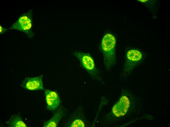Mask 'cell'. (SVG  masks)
<instances>
[{
    "label": "cell",
    "mask_w": 170,
    "mask_h": 127,
    "mask_svg": "<svg viewBox=\"0 0 170 127\" xmlns=\"http://www.w3.org/2000/svg\"><path fill=\"white\" fill-rule=\"evenodd\" d=\"M116 39L112 34L108 33L103 37L101 48L103 56V63L106 70H109L115 64Z\"/></svg>",
    "instance_id": "1"
},
{
    "label": "cell",
    "mask_w": 170,
    "mask_h": 127,
    "mask_svg": "<svg viewBox=\"0 0 170 127\" xmlns=\"http://www.w3.org/2000/svg\"><path fill=\"white\" fill-rule=\"evenodd\" d=\"M74 54L79 60L81 65L94 79L99 80L100 76L93 58L88 53L75 51Z\"/></svg>",
    "instance_id": "2"
},
{
    "label": "cell",
    "mask_w": 170,
    "mask_h": 127,
    "mask_svg": "<svg viewBox=\"0 0 170 127\" xmlns=\"http://www.w3.org/2000/svg\"><path fill=\"white\" fill-rule=\"evenodd\" d=\"M32 13L31 11L22 15L11 28L22 31L27 34L29 32L32 24Z\"/></svg>",
    "instance_id": "3"
},
{
    "label": "cell",
    "mask_w": 170,
    "mask_h": 127,
    "mask_svg": "<svg viewBox=\"0 0 170 127\" xmlns=\"http://www.w3.org/2000/svg\"><path fill=\"white\" fill-rule=\"evenodd\" d=\"M42 78V75L32 77H26L21 85L23 88L31 90H43Z\"/></svg>",
    "instance_id": "4"
},
{
    "label": "cell",
    "mask_w": 170,
    "mask_h": 127,
    "mask_svg": "<svg viewBox=\"0 0 170 127\" xmlns=\"http://www.w3.org/2000/svg\"><path fill=\"white\" fill-rule=\"evenodd\" d=\"M129 104L128 98L125 96H122L113 106L112 109L113 114L117 117L123 116L127 112Z\"/></svg>",
    "instance_id": "5"
},
{
    "label": "cell",
    "mask_w": 170,
    "mask_h": 127,
    "mask_svg": "<svg viewBox=\"0 0 170 127\" xmlns=\"http://www.w3.org/2000/svg\"><path fill=\"white\" fill-rule=\"evenodd\" d=\"M47 108L50 110H55L57 108L60 102L58 94L55 92L50 90H45Z\"/></svg>",
    "instance_id": "6"
},
{
    "label": "cell",
    "mask_w": 170,
    "mask_h": 127,
    "mask_svg": "<svg viewBox=\"0 0 170 127\" xmlns=\"http://www.w3.org/2000/svg\"><path fill=\"white\" fill-rule=\"evenodd\" d=\"M63 114L64 112L62 109L59 108L51 119L44 122L43 127H57Z\"/></svg>",
    "instance_id": "7"
},
{
    "label": "cell",
    "mask_w": 170,
    "mask_h": 127,
    "mask_svg": "<svg viewBox=\"0 0 170 127\" xmlns=\"http://www.w3.org/2000/svg\"><path fill=\"white\" fill-rule=\"evenodd\" d=\"M9 127H26L27 126L23 122L20 116L13 115L9 118L8 120L5 122Z\"/></svg>",
    "instance_id": "8"
},
{
    "label": "cell",
    "mask_w": 170,
    "mask_h": 127,
    "mask_svg": "<svg viewBox=\"0 0 170 127\" xmlns=\"http://www.w3.org/2000/svg\"><path fill=\"white\" fill-rule=\"evenodd\" d=\"M141 53L138 51L131 50L128 51L127 54V59L132 61H138L142 58Z\"/></svg>",
    "instance_id": "9"
},
{
    "label": "cell",
    "mask_w": 170,
    "mask_h": 127,
    "mask_svg": "<svg viewBox=\"0 0 170 127\" xmlns=\"http://www.w3.org/2000/svg\"><path fill=\"white\" fill-rule=\"evenodd\" d=\"M84 120L80 118H78L74 120L71 123L70 127H85Z\"/></svg>",
    "instance_id": "10"
},
{
    "label": "cell",
    "mask_w": 170,
    "mask_h": 127,
    "mask_svg": "<svg viewBox=\"0 0 170 127\" xmlns=\"http://www.w3.org/2000/svg\"><path fill=\"white\" fill-rule=\"evenodd\" d=\"M6 29L3 28L2 26L0 25V33L2 34V33L6 31Z\"/></svg>",
    "instance_id": "11"
}]
</instances>
